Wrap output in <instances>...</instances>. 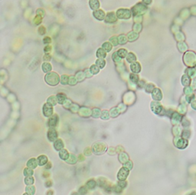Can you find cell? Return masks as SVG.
I'll return each instance as SVG.
<instances>
[{
  "label": "cell",
  "instance_id": "7a4b0ae2",
  "mask_svg": "<svg viewBox=\"0 0 196 195\" xmlns=\"http://www.w3.org/2000/svg\"><path fill=\"white\" fill-rule=\"evenodd\" d=\"M44 114L45 115V116H50L52 115V113H53V109H52V107L51 105H49L48 103L45 104L44 106Z\"/></svg>",
  "mask_w": 196,
  "mask_h": 195
},
{
  "label": "cell",
  "instance_id": "d6986e66",
  "mask_svg": "<svg viewBox=\"0 0 196 195\" xmlns=\"http://www.w3.org/2000/svg\"><path fill=\"white\" fill-rule=\"evenodd\" d=\"M90 70H91V72H92L93 73H97L98 72H99V69H98V68L96 67V66H95V65H93V66L91 67Z\"/></svg>",
  "mask_w": 196,
  "mask_h": 195
},
{
  "label": "cell",
  "instance_id": "6da1fadb",
  "mask_svg": "<svg viewBox=\"0 0 196 195\" xmlns=\"http://www.w3.org/2000/svg\"><path fill=\"white\" fill-rule=\"evenodd\" d=\"M45 81L51 86H55L59 83V76L54 72L49 73L45 76Z\"/></svg>",
  "mask_w": 196,
  "mask_h": 195
},
{
  "label": "cell",
  "instance_id": "3957f363",
  "mask_svg": "<svg viewBox=\"0 0 196 195\" xmlns=\"http://www.w3.org/2000/svg\"><path fill=\"white\" fill-rule=\"evenodd\" d=\"M57 136H58V135H57V132H56L53 128H51L50 130H49L48 132V139H50L51 136H52L51 141H54V140L57 138Z\"/></svg>",
  "mask_w": 196,
  "mask_h": 195
},
{
  "label": "cell",
  "instance_id": "8992f818",
  "mask_svg": "<svg viewBox=\"0 0 196 195\" xmlns=\"http://www.w3.org/2000/svg\"><path fill=\"white\" fill-rule=\"evenodd\" d=\"M57 122H58V117L56 116V115L54 116H52V118H51L50 119H49V126H51L52 128L54 126H56V124H57Z\"/></svg>",
  "mask_w": 196,
  "mask_h": 195
},
{
  "label": "cell",
  "instance_id": "ffe728a7",
  "mask_svg": "<svg viewBox=\"0 0 196 195\" xmlns=\"http://www.w3.org/2000/svg\"><path fill=\"white\" fill-rule=\"evenodd\" d=\"M118 54H119V56L122 57H124L126 56V54H127V51L125 50H120L118 51Z\"/></svg>",
  "mask_w": 196,
  "mask_h": 195
},
{
  "label": "cell",
  "instance_id": "603a6c76",
  "mask_svg": "<svg viewBox=\"0 0 196 195\" xmlns=\"http://www.w3.org/2000/svg\"><path fill=\"white\" fill-rule=\"evenodd\" d=\"M46 55H47V57H46V56H45V57H44V59H45H45L49 60V59H50V56H48V54H46Z\"/></svg>",
  "mask_w": 196,
  "mask_h": 195
},
{
  "label": "cell",
  "instance_id": "cb8c5ba5",
  "mask_svg": "<svg viewBox=\"0 0 196 195\" xmlns=\"http://www.w3.org/2000/svg\"><path fill=\"white\" fill-rule=\"evenodd\" d=\"M73 195H78L77 193H73Z\"/></svg>",
  "mask_w": 196,
  "mask_h": 195
},
{
  "label": "cell",
  "instance_id": "30bf717a",
  "mask_svg": "<svg viewBox=\"0 0 196 195\" xmlns=\"http://www.w3.org/2000/svg\"><path fill=\"white\" fill-rule=\"evenodd\" d=\"M90 4L91 9H93V10L96 9L98 7H99V2L98 1H93H93H90Z\"/></svg>",
  "mask_w": 196,
  "mask_h": 195
},
{
  "label": "cell",
  "instance_id": "9c48e42d",
  "mask_svg": "<svg viewBox=\"0 0 196 195\" xmlns=\"http://www.w3.org/2000/svg\"><path fill=\"white\" fill-rule=\"evenodd\" d=\"M42 69H43V70H44L45 73H47V72H48V71H50V70H51V64H48V63H45V64H43V65H42Z\"/></svg>",
  "mask_w": 196,
  "mask_h": 195
},
{
  "label": "cell",
  "instance_id": "4fadbf2b",
  "mask_svg": "<svg viewBox=\"0 0 196 195\" xmlns=\"http://www.w3.org/2000/svg\"><path fill=\"white\" fill-rule=\"evenodd\" d=\"M97 57H104L106 56V53L104 51L103 49H99L97 51Z\"/></svg>",
  "mask_w": 196,
  "mask_h": 195
},
{
  "label": "cell",
  "instance_id": "7c38bea8",
  "mask_svg": "<svg viewBox=\"0 0 196 195\" xmlns=\"http://www.w3.org/2000/svg\"><path fill=\"white\" fill-rule=\"evenodd\" d=\"M57 99H58V103H62L64 101V100H65V96L63 95V94H61V93H60V94H58V95L57 96Z\"/></svg>",
  "mask_w": 196,
  "mask_h": 195
},
{
  "label": "cell",
  "instance_id": "277c9868",
  "mask_svg": "<svg viewBox=\"0 0 196 195\" xmlns=\"http://www.w3.org/2000/svg\"><path fill=\"white\" fill-rule=\"evenodd\" d=\"M93 16L99 20H102L104 18V12L102 10H98L93 12Z\"/></svg>",
  "mask_w": 196,
  "mask_h": 195
},
{
  "label": "cell",
  "instance_id": "8fae6325",
  "mask_svg": "<svg viewBox=\"0 0 196 195\" xmlns=\"http://www.w3.org/2000/svg\"><path fill=\"white\" fill-rule=\"evenodd\" d=\"M60 156L62 159H67V156H68V153L67 152V150H64L63 149L62 151H61L60 152Z\"/></svg>",
  "mask_w": 196,
  "mask_h": 195
},
{
  "label": "cell",
  "instance_id": "5bb4252c",
  "mask_svg": "<svg viewBox=\"0 0 196 195\" xmlns=\"http://www.w3.org/2000/svg\"><path fill=\"white\" fill-rule=\"evenodd\" d=\"M25 181L27 184L30 185V184H32L34 183V178L32 177H28L25 178Z\"/></svg>",
  "mask_w": 196,
  "mask_h": 195
},
{
  "label": "cell",
  "instance_id": "2e32d148",
  "mask_svg": "<svg viewBox=\"0 0 196 195\" xmlns=\"http://www.w3.org/2000/svg\"><path fill=\"white\" fill-rule=\"evenodd\" d=\"M103 48L107 51H110V50H111V45L109 44V43H105V44H104V45H103Z\"/></svg>",
  "mask_w": 196,
  "mask_h": 195
},
{
  "label": "cell",
  "instance_id": "ac0fdd59",
  "mask_svg": "<svg viewBox=\"0 0 196 195\" xmlns=\"http://www.w3.org/2000/svg\"><path fill=\"white\" fill-rule=\"evenodd\" d=\"M24 174H25V175H26V176L29 177V175H32V174H33V171H32V170H31V169L25 168V172H24Z\"/></svg>",
  "mask_w": 196,
  "mask_h": 195
},
{
  "label": "cell",
  "instance_id": "9a60e30c",
  "mask_svg": "<svg viewBox=\"0 0 196 195\" xmlns=\"http://www.w3.org/2000/svg\"><path fill=\"white\" fill-rule=\"evenodd\" d=\"M96 64L99 66V67L103 68L105 65V61L104 60H97L96 61Z\"/></svg>",
  "mask_w": 196,
  "mask_h": 195
},
{
  "label": "cell",
  "instance_id": "5b68a950",
  "mask_svg": "<svg viewBox=\"0 0 196 195\" xmlns=\"http://www.w3.org/2000/svg\"><path fill=\"white\" fill-rule=\"evenodd\" d=\"M27 165H28L29 168H35L36 166H37V161H36L35 159H34V158H31V159L28 161Z\"/></svg>",
  "mask_w": 196,
  "mask_h": 195
},
{
  "label": "cell",
  "instance_id": "7402d4cb",
  "mask_svg": "<svg viewBox=\"0 0 196 195\" xmlns=\"http://www.w3.org/2000/svg\"><path fill=\"white\" fill-rule=\"evenodd\" d=\"M26 191L27 192H29V191H32V193H35V187H27L26 188Z\"/></svg>",
  "mask_w": 196,
  "mask_h": 195
},
{
  "label": "cell",
  "instance_id": "44dd1931",
  "mask_svg": "<svg viewBox=\"0 0 196 195\" xmlns=\"http://www.w3.org/2000/svg\"><path fill=\"white\" fill-rule=\"evenodd\" d=\"M76 83H77V79H75L74 77H71L69 79V83H70V84H71V85H74Z\"/></svg>",
  "mask_w": 196,
  "mask_h": 195
},
{
  "label": "cell",
  "instance_id": "52a82bcc",
  "mask_svg": "<svg viewBox=\"0 0 196 195\" xmlns=\"http://www.w3.org/2000/svg\"><path fill=\"white\" fill-rule=\"evenodd\" d=\"M47 157L45 156V155H41L38 157V163H39V165H44L46 162H47Z\"/></svg>",
  "mask_w": 196,
  "mask_h": 195
},
{
  "label": "cell",
  "instance_id": "ba28073f",
  "mask_svg": "<svg viewBox=\"0 0 196 195\" xmlns=\"http://www.w3.org/2000/svg\"><path fill=\"white\" fill-rule=\"evenodd\" d=\"M63 142H62V141L61 140V139H58L57 140V142L54 143V147H55V148L57 149V150H60L61 148H63Z\"/></svg>",
  "mask_w": 196,
  "mask_h": 195
},
{
  "label": "cell",
  "instance_id": "e0dca14e",
  "mask_svg": "<svg viewBox=\"0 0 196 195\" xmlns=\"http://www.w3.org/2000/svg\"><path fill=\"white\" fill-rule=\"evenodd\" d=\"M95 185H96V182H94L93 180L88 181V183H87V186H88V187L90 188V189L93 188V187H95Z\"/></svg>",
  "mask_w": 196,
  "mask_h": 195
},
{
  "label": "cell",
  "instance_id": "d4e9b609",
  "mask_svg": "<svg viewBox=\"0 0 196 195\" xmlns=\"http://www.w3.org/2000/svg\"><path fill=\"white\" fill-rule=\"evenodd\" d=\"M24 195H29V194H27V193H25V194H24Z\"/></svg>",
  "mask_w": 196,
  "mask_h": 195
}]
</instances>
